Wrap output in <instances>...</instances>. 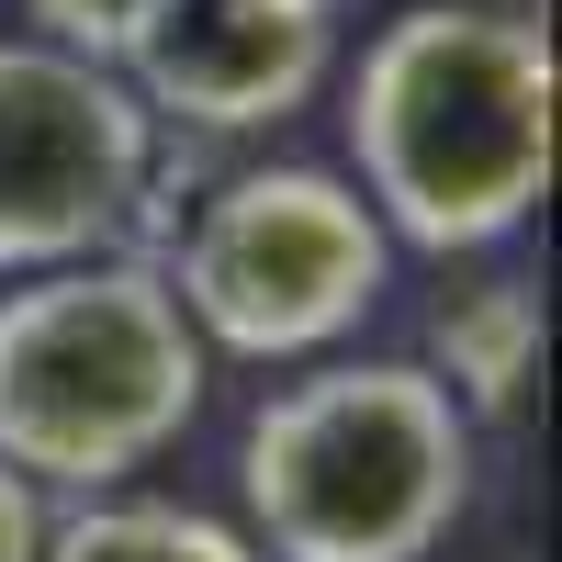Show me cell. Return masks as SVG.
<instances>
[{"mask_svg": "<svg viewBox=\"0 0 562 562\" xmlns=\"http://www.w3.org/2000/svg\"><path fill=\"white\" fill-rule=\"evenodd\" d=\"M158 113L68 45L0 34V270H68L147 203Z\"/></svg>", "mask_w": 562, "mask_h": 562, "instance_id": "obj_5", "label": "cell"}, {"mask_svg": "<svg viewBox=\"0 0 562 562\" xmlns=\"http://www.w3.org/2000/svg\"><path fill=\"white\" fill-rule=\"evenodd\" d=\"M34 562H259V551L192 506H79L68 529H45Z\"/></svg>", "mask_w": 562, "mask_h": 562, "instance_id": "obj_8", "label": "cell"}, {"mask_svg": "<svg viewBox=\"0 0 562 562\" xmlns=\"http://www.w3.org/2000/svg\"><path fill=\"white\" fill-rule=\"evenodd\" d=\"M529 349H540V304H529V281H484V293H461L439 315V360H450V405L461 416H506L529 383Z\"/></svg>", "mask_w": 562, "mask_h": 562, "instance_id": "obj_7", "label": "cell"}, {"mask_svg": "<svg viewBox=\"0 0 562 562\" xmlns=\"http://www.w3.org/2000/svg\"><path fill=\"white\" fill-rule=\"evenodd\" d=\"M34 551H45V506L23 473H0V562H34Z\"/></svg>", "mask_w": 562, "mask_h": 562, "instance_id": "obj_10", "label": "cell"}, {"mask_svg": "<svg viewBox=\"0 0 562 562\" xmlns=\"http://www.w3.org/2000/svg\"><path fill=\"white\" fill-rule=\"evenodd\" d=\"M360 203L405 248H495L518 237L551 180V45L518 12L416 0L371 34L349 79Z\"/></svg>", "mask_w": 562, "mask_h": 562, "instance_id": "obj_1", "label": "cell"}, {"mask_svg": "<svg viewBox=\"0 0 562 562\" xmlns=\"http://www.w3.org/2000/svg\"><path fill=\"white\" fill-rule=\"evenodd\" d=\"M338 57V0H147L113 79L192 135H259L315 102Z\"/></svg>", "mask_w": 562, "mask_h": 562, "instance_id": "obj_6", "label": "cell"}, {"mask_svg": "<svg viewBox=\"0 0 562 562\" xmlns=\"http://www.w3.org/2000/svg\"><path fill=\"white\" fill-rule=\"evenodd\" d=\"M203 338L169 270L147 259H68L0 293V473L102 495L192 428Z\"/></svg>", "mask_w": 562, "mask_h": 562, "instance_id": "obj_2", "label": "cell"}, {"mask_svg": "<svg viewBox=\"0 0 562 562\" xmlns=\"http://www.w3.org/2000/svg\"><path fill=\"white\" fill-rule=\"evenodd\" d=\"M383 259L394 237L371 225V203L326 169H237L225 192L192 214L169 293L203 338L248 349V360H293L326 349L383 304Z\"/></svg>", "mask_w": 562, "mask_h": 562, "instance_id": "obj_4", "label": "cell"}, {"mask_svg": "<svg viewBox=\"0 0 562 562\" xmlns=\"http://www.w3.org/2000/svg\"><path fill=\"white\" fill-rule=\"evenodd\" d=\"M237 484L259 562H428L473 495V416L416 360H349L259 405Z\"/></svg>", "mask_w": 562, "mask_h": 562, "instance_id": "obj_3", "label": "cell"}, {"mask_svg": "<svg viewBox=\"0 0 562 562\" xmlns=\"http://www.w3.org/2000/svg\"><path fill=\"white\" fill-rule=\"evenodd\" d=\"M34 12V45H68V57H90V68H113L124 57V34H135V12L147 0H23Z\"/></svg>", "mask_w": 562, "mask_h": 562, "instance_id": "obj_9", "label": "cell"}]
</instances>
